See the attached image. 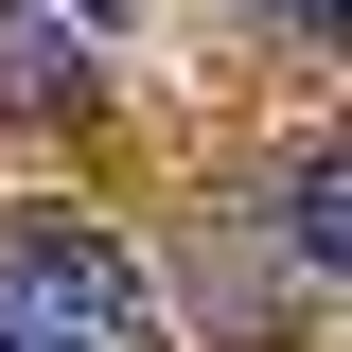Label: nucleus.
<instances>
[{
	"mask_svg": "<svg viewBox=\"0 0 352 352\" xmlns=\"http://www.w3.org/2000/svg\"><path fill=\"white\" fill-rule=\"evenodd\" d=\"M194 300H212V335H300V264L264 229H229V247H194Z\"/></svg>",
	"mask_w": 352,
	"mask_h": 352,
	"instance_id": "nucleus-4",
	"label": "nucleus"
},
{
	"mask_svg": "<svg viewBox=\"0 0 352 352\" xmlns=\"http://www.w3.org/2000/svg\"><path fill=\"white\" fill-rule=\"evenodd\" d=\"M0 352H176L159 282L88 212H0Z\"/></svg>",
	"mask_w": 352,
	"mask_h": 352,
	"instance_id": "nucleus-1",
	"label": "nucleus"
},
{
	"mask_svg": "<svg viewBox=\"0 0 352 352\" xmlns=\"http://www.w3.org/2000/svg\"><path fill=\"white\" fill-rule=\"evenodd\" d=\"M88 88H106V53L36 0H0V124H88Z\"/></svg>",
	"mask_w": 352,
	"mask_h": 352,
	"instance_id": "nucleus-3",
	"label": "nucleus"
},
{
	"mask_svg": "<svg viewBox=\"0 0 352 352\" xmlns=\"http://www.w3.org/2000/svg\"><path fill=\"white\" fill-rule=\"evenodd\" d=\"M282 36H317V53H352V0H264Z\"/></svg>",
	"mask_w": 352,
	"mask_h": 352,
	"instance_id": "nucleus-5",
	"label": "nucleus"
},
{
	"mask_svg": "<svg viewBox=\"0 0 352 352\" xmlns=\"http://www.w3.org/2000/svg\"><path fill=\"white\" fill-rule=\"evenodd\" d=\"M247 229L300 264V282H352V141H300V159L264 176V212H247Z\"/></svg>",
	"mask_w": 352,
	"mask_h": 352,
	"instance_id": "nucleus-2",
	"label": "nucleus"
},
{
	"mask_svg": "<svg viewBox=\"0 0 352 352\" xmlns=\"http://www.w3.org/2000/svg\"><path fill=\"white\" fill-rule=\"evenodd\" d=\"M36 18H71V36H88V53H106V36H124V0H36Z\"/></svg>",
	"mask_w": 352,
	"mask_h": 352,
	"instance_id": "nucleus-6",
	"label": "nucleus"
}]
</instances>
